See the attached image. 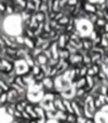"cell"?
<instances>
[{
  "instance_id": "1",
  "label": "cell",
  "mask_w": 108,
  "mask_h": 123,
  "mask_svg": "<svg viewBox=\"0 0 108 123\" xmlns=\"http://www.w3.org/2000/svg\"><path fill=\"white\" fill-rule=\"evenodd\" d=\"M15 70V63L10 62L8 60L1 58V64H0V74H11Z\"/></svg>"
},
{
  "instance_id": "2",
  "label": "cell",
  "mask_w": 108,
  "mask_h": 123,
  "mask_svg": "<svg viewBox=\"0 0 108 123\" xmlns=\"http://www.w3.org/2000/svg\"><path fill=\"white\" fill-rule=\"evenodd\" d=\"M82 43H83V50H85L87 52H90L91 50H93L94 48V43L93 40L89 37L87 38H82Z\"/></svg>"
},
{
  "instance_id": "3",
  "label": "cell",
  "mask_w": 108,
  "mask_h": 123,
  "mask_svg": "<svg viewBox=\"0 0 108 123\" xmlns=\"http://www.w3.org/2000/svg\"><path fill=\"white\" fill-rule=\"evenodd\" d=\"M83 10H84L88 14H90V13H96V11H97L98 9H97V6H96L95 3L85 2V3L83 4Z\"/></svg>"
},
{
  "instance_id": "4",
  "label": "cell",
  "mask_w": 108,
  "mask_h": 123,
  "mask_svg": "<svg viewBox=\"0 0 108 123\" xmlns=\"http://www.w3.org/2000/svg\"><path fill=\"white\" fill-rule=\"evenodd\" d=\"M87 85V77H80L79 80L75 83V89H83Z\"/></svg>"
},
{
  "instance_id": "5",
  "label": "cell",
  "mask_w": 108,
  "mask_h": 123,
  "mask_svg": "<svg viewBox=\"0 0 108 123\" xmlns=\"http://www.w3.org/2000/svg\"><path fill=\"white\" fill-rule=\"evenodd\" d=\"M66 122L67 123H77L78 122V116L75 115V113H67Z\"/></svg>"
},
{
  "instance_id": "6",
  "label": "cell",
  "mask_w": 108,
  "mask_h": 123,
  "mask_svg": "<svg viewBox=\"0 0 108 123\" xmlns=\"http://www.w3.org/2000/svg\"><path fill=\"white\" fill-rule=\"evenodd\" d=\"M88 19H89V22L92 25H95L98 19V16L96 13H90V14H88Z\"/></svg>"
},
{
  "instance_id": "7",
  "label": "cell",
  "mask_w": 108,
  "mask_h": 123,
  "mask_svg": "<svg viewBox=\"0 0 108 123\" xmlns=\"http://www.w3.org/2000/svg\"><path fill=\"white\" fill-rule=\"evenodd\" d=\"M106 23H107V21L105 19V17H104V18H98L97 22H96V24L94 26H96V27H100V28H104L105 25H106Z\"/></svg>"
},
{
  "instance_id": "8",
  "label": "cell",
  "mask_w": 108,
  "mask_h": 123,
  "mask_svg": "<svg viewBox=\"0 0 108 123\" xmlns=\"http://www.w3.org/2000/svg\"><path fill=\"white\" fill-rule=\"evenodd\" d=\"M15 110L23 112V111H25V108H24V107L22 106V105L19 104V103H16V104H15Z\"/></svg>"
},
{
  "instance_id": "9",
  "label": "cell",
  "mask_w": 108,
  "mask_h": 123,
  "mask_svg": "<svg viewBox=\"0 0 108 123\" xmlns=\"http://www.w3.org/2000/svg\"><path fill=\"white\" fill-rule=\"evenodd\" d=\"M17 123H29V121H27V120H24V119H21L17 121Z\"/></svg>"
},
{
  "instance_id": "10",
  "label": "cell",
  "mask_w": 108,
  "mask_h": 123,
  "mask_svg": "<svg viewBox=\"0 0 108 123\" xmlns=\"http://www.w3.org/2000/svg\"><path fill=\"white\" fill-rule=\"evenodd\" d=\"M29 123H39V121L37 119H32V120H29Z\"/></svg>"
},
{
  "instance_id": "11",
  "label": "cell",
  "mask_w": 108,
  "mask_h": 123,
  "mask_svg": "<svg viewBox=\"0 0 108 123\" xmlns=\"http://www.w3.org/2000/svg\"><path fill=\"white\" fill-rule=\"evenodd\" d=\"M104 29H105V31H106V32H108V22H107V23H106V25H105Z\"/></svg>"
},
{
  "instance_id": "12",
  "label": "cell",
  "mask_w": 108,
  "mask_h": 123,
  "mask_svg": "<svg viewBox=\"0 0 108 123\" xmlns=\"http://www.w3.org/2000/svg\"><path fill=\"white\" fill-rule=\"evenodd\" d=\"M41 1H42V3H47V2L49 1V0H41Z\"/></svg>"
},
{
  "instance_id": "13",
  "label": "cell",
  "mask_w": 108,
  "mask_h": 123,
  "mask_svg": "<svg viewBox=\"0 0 108 123\" xmlns=\"http://www.w3.org/2000/svg\"><path fill=\"white\" fill-rule=\"evenodd\" d=\"M105 37H106V38L108 39V32H106V35H105Z\"/></svg>"
}]
</instances>
